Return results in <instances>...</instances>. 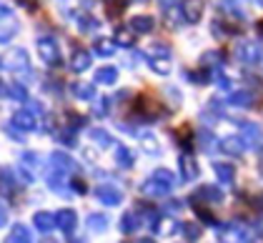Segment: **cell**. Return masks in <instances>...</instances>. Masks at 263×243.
<instances>
[{
  "label": "cell",
  "mask_w": 263,
  "mask_h": 243,
  "mask_svg": "<svg viewBox=\"0 0 263 243\" xmlns=\"http://www.w3.org/2000/svg\"><path fill=\"white\" fill-rule=\"evenodd\" d=\"M153 55H158V58H171V48H168L165 43H156V45H153Z\"/></svg>",
  "instance_id": "obj_19"
},
{
  "label": "cell",
  "mask_w": 263,
  "mask_h": 243,
  "mask_svg": "<svg viewBox=\"0 0 263 243\" xmlns=\"http://www.w3.org/2000/svg\"><path fill=\"white\" fill-rule=\"evenodd\" d=\"M223 148H226L228 153H231V151H238V141H233V138H228V141H226V145H223Z\"/></svg>",
  "instance_id": "obj_25"
},
{
  "label": "cell",
  "mask_w": 263,
  "mask_h": 243,
  "mask_svg": "<svg viewBox=\"0 0 263 243\" xmlns=\"http://www.w3.org/2000/svg\"><path fill=\"white\" fill-rule=\"evenodd\" d=\"M256 3H263V0H256Z\"/></svg>",
  "instance_id": "obj_31"
},
{
  "label": "cell",
  "mask_w": 263,
  "mask_h": 243,
  "mask_svg": "<svg viewBox=\"0 0 263 243\" xmlns=\"http://www.w3.org/2000/svg\"><path fill=\"white\" fill-rule=\"evenodd\" d=\"M258 33L263 35V21H258Z\"/></svg>",
  "instance_id": "obj_30"
},
{
  "label": "cell",
  "mask_w": 263,
  "mask_h": 243,
  "mask_svg": "<svg viewBox=\"0 0 263 243\" xmlns=\"http://www.w3.org/2000/svg\"><path fill=\"white\" fill-rule=\"evenodd\" d=\"M253 96H251V90H236V93H231V105H241V108H251L253 105Z\"/></svg>",
  "instance_id": "obj_16"
},
{
  "label": "cell",
  "mask_w": 263,
  "mask_h": 243,
  "mask_svg": "<svg viewBox=\"0 0 263 243\" xmlns=\"http://www.w3.org/2000/svg\"><path fill=\"white\" fill-rule=\"evenodd\" d=\"M101 196L105 201H118V193H110V191H101Z\"/></svg>",
  "instance_id": "obj_27"
},
{
  "label": "cell",
  "mask_w": 263,
  "mask_h": 243,
  "mask_svg": "<svg viewBox=\"0 0 263 243\" xmlns=\"http://www.w3.org/2000/svg\"><path fill=\"white\" fill-rule=\"evenodd\" d=\"M105 105H108V98H101V101H98V108H96V113H98V116L105 113Z\"/></svg>",
  "instance_id": "obj_26"
},
{
  "label": "cell",
  "mask_w": 263,
  "mask_h": 243,
  "mask_svg": "<svg viewBox=\"0 0 263 243\" xmlns=\"http://www.w3.org/2000/svg\"><path fill=\"white\" fill-rule=\"evenodd\" d=\"M70 93H73L76 98H83V101L96 98V88L88 85V83H73V85H70Z\"/></svg>",
  "instance_id": "obj_13"
},
{
  "label": "cell",
  "mask_w": 263,
  "mask_h": 243,
  "mask_svg": "<svg viewBox=\"0 0 263 243\" xmlns=\"http://www.w3.org/2000/svg\"><path fill=\"white\" fill-rule=\"evenodd\" d=\"M151 70L158 73V76H168L173 70L171 65V58H158V55H151Z\"/></svg>",
  "instance_id": "obj_15"
},
{
  "label": "cell",
  "mask_w": 263,
  "mask_h": 243,
  "mask_svg": "<svg viewBox=\"0 0 263 243\" xmlns=\"http://www.w3.org/2000/svg\"><path fill=\"white\" fill-rule=\"evenodd\" d=\"M35 48H38V55H41L48 65H53V68L61 65V50H58V43L53 41V38H48V35L38 38Z\"/></svg>",
  "instance_id": "obj_1"
},
{
  "label": "cell",
  "mask_w": 263,
  "mask_h": 243,
  "mask_svg": "<svg viewBox=\"0 0 263 243\" xmlns=\"http://www.w3.org/2000/svg\"><path fill=\"white\" fill-rule=\"evenodd\" d=\"M98 28H101V23L96 21L93 15H78V30L81 33H93Z\"/></svg>",
  "instance_id": "obj_18"
},
{
  "label": "cell",
  "mask_w": 263,
  "mask_h": 243,
  "mask_svg": "<svg viewBox=\"0 0 263 243\" xmlns=\"http://www.w3.org/2000/svg\"><path fill=\"white\" fill-rule=\"evenodd\" d=\"M93 136H96V138H98L101 143H110V138H108V136H105L103 130H93Z\"/></svg>",
  "instance_id": "obj_28"
},
{
  "label": "cell",
  "mask_w": 263,
  "mask_h": 243,
  "mask_svg": "<svg viewBox=\"0 0 263 243\" xmlns=\"http://www.w3.org/2000/svg\"><path fill=\"white\" fill-rule=\"evenodd\" d=\"M8 68H13V73H18L23 78H33V70L28 68V55H25V50H15V61H13V65H8Z\"/></svg>",
  "instance_id": "obj_8"
},
{
  "label": "cell",
  "mask_w": 263,
  "mask_h": 243,
  "mask_svg": "<svg viewBox=\"0 0 263 243\" xmlns=\"http://www.w3.org/2000/svg\"><path fill=\"white\" fill-rule=\"evenodd\" d=\"M216 173L221 176L223 181H228V178L233 176V168H231V165H226V163H218V165H216Z\"/></svg>",
  "instance_id": "obj_20"
},
{
  "label": "cell",
  "mask_w": 263,
  "mask_h": 243,
  "mask_svg": "<svg viewBox=\"0 0 263 243\" xmlns=\"http://www.w3.org/2000/svg\"><path fill=\"white\" fill-rule=\"evenodd\" d=\"M118 158H121L123 163H128V158H130V156H128V151H125V148H118Z\"/></svg>",
  "instance_id": "obj_29"
},
{
  "label": "cell",
  "mask_w": 263,
  "mask_h": 243,
  "mask_svg": "<svg viewBox=\"0 0 263 243\" xmlns=\"http://www.w3.org/2000/svg\"><path fill=\"white\" fill-rule=\"evenodd\" d=\"M105 3V10H108V18L113 21V18H121V13L125 10V5H128V0H103Z\"/></svg>",
  "instance_id": "obj_17"
},
{
  "label": "cell",
  "mask_w": 263,
  "mask_h": 243,
  "mask_svg": "<svg viewBox=\"0 0 263 243\" xmlns=\"http://www.w3.org/2000/svg\"><path fill=\"white\" fill-rule=\"evenodd\" d=\"M238 58L246 63H258L263 58V48L258 43H243L238 45Z\"/></svg>",
  "instance_id": "obj_5"
},
{
  "label": "cell",
  "mask_w": 263,
  "mask_h": 243,
  "mask_svg": "<svg viewBox=\"0 0 263 243\" xmlns=\"http://www.w3.org/2000/svg\"><path fill=\"white\" fill-rule=\"evenodd\" d=\"M76 223V216L70 213V211H65V213H61V226L65 228V231H70V226Z\"/></svg>",
  "instance_id": "obj_21"
},
{
  "label": "cell",
  "mask_w": 263,
  "mask_h": 243,
  "mask_svg": "<svg viewBox=\"0 0 263 243\" xmlns=\"http://www.w3.org/2000/svg\"><path fill=\"white\" fill-rule=\"evenodd\" d=\"M90 53L88 50H83V48H76L73 50V55H70V70L73 73H85L88 68H90Z\"/></svg>",
  "instance_id": "obj_4"
},
{
  "label": "cell",
  "mask_w": 263,
  "mask_h": 243,
  "mask_svg": "<svg viewBox=\"0 0 263 243\" xmlns=\"http://www.w3.org/2000/svg\"><path fill=\"white\" fill-rule=\"evenodd\" d=\"M35 223L41 226L43 231H48V228H50V223H53V218H50V216H45V213H41V216L35 218Z\"/></svg>",
  "instance_id": "obj_23"
},
{
  "label": "cell",
  "mask_w": 263,
  "mask_h": 243,
  "mask_svg": "<svg viewBox=\"0 0 263 243\" xmlns=\"http://www.w3.org/2000/svg\"><path fill=\"white\" fill-rule=\"evenodd\" d=\"M13 243H28V233H25V228H15V233H13Z\"/></svg>",
  "instance_id": "obj_22"
},
{
  "label": "cell",
  "mask_w": 263,
  "mask_h": 243,
  "mask_svg": "<svg viewBox=\"0 0 263 243\" xmlns=\"http://www.w3.org/2000/svg\"><path fill=\"white\" fill-rule=\"evenodd\" d=\"M201 65H203V68H208V70L221 68V65H223V53H221V50H208V53H203V55H201Z\"/></svg>",
  "instance_id": "obj_12"
},
{
  "label": "cell",
  "mask_w": 263,
  "mask_h": 243,
  "mask_svg": "<svg viewBox=\"0 0 263 243\" xmlns=\"http://www.w3.org/2000/svg\"><path fill=\"white\" fill-rule=\"evenodd\" d=\"M116 81H118V70L113 65H105V68L96 70V83L98 85H113Z\"/></svg>",
  "instance_id": "obj_10"
},
{
  "label": "cell",
  "mask_w": 263,
  "mask_h": 243,
  "mask_svg": "<svg viewBox=\"0 0 263 243\" xmlns=\"http://www.w3.org/2000/svg\"><path fill=\"white\" fill-rule=\"evenodd\" d=\"M136 113L143 116V118H156V116H161L158 103L151 101L148 96H138V98H136Z\"/></svg>",
  "instance_id": "obj_3"
},
{
  "label": "cell",
  "mask_w": 263,
  "mask_h": 243,
  "mask_svg": "<svg viewBox=\"0 0 263 243\" xmlns=\"http://www.w3.org/2000/svg\"><path fill=\"white\" fill-rule=\"evenodd\" d=\"M128 25H130V30H133V33H141V35H145V33H153L156 21H153V15H133Z\"/></svg>",
  "instance_id": "obj_7"
},
{
  "label": "cell",
  "mask_w": 263,
  "mask_h": 243,
  "mask_svg": "<svg viewBox=\"0 0 263 243\" xmlns=\"http://www.w3.org/2000/svg\"><path fill=\"white\" fill-rule=\"evenodd\" d=\"M183 168H185V176H188V178L196 176V168H193V163L188 161V158H183Z\"/></svg>",
  "instance_id": "obj_24"
},
{
  "label": "cell",
  "mask_w": 263,
  "mask_h": 243,
  "mask_svg": "<svg viewBox=\"0 0 263 243\" xmlns=\"http://www.w3.org/2000/svg\"><path fill=\"white\" fill-rule=\"evenodd\" d=\"M3 96L15 103H28V88L21 83H3Z\"/></svg>",
  "instance_id": "obj_6"
},
{
  "label": "cell",
  "mask_w": 263,
  "mask_h": 243,
  "mask_svg": "<svg viewBox=\"0 0 263 243\" xmlns=\"http://www.w3.org/2000/svg\"><path fill=\"white\" fill-rule=\"evenodd\" d=\"M203 0H181V15L185 23L196 25L203 18Z\"/></svg>",
  "instance_id": "obj_2"
},
{
  "label": "cell",
  "mask_w": 263,
  "mask_h": 243,
  "mask_svg": "<svg viewBox=\"0 0 263 243\" xmlns=\"http://www.w3.org/2000/svg\"><path fill=\"white\" fill-rule=\"evenodd\" d=\"M13 125H18V128H23V130H33L35 128V116L30 113V110H21V113H15L13 116Z\"/></svg>",
  "instance_id": "obj_11"
},
{
  "label": "cell",
  "mask_w": 263,
  "mask_h": 243,
  "mask_svg": "<svg viewBox=\"0 0 263 243\" xmlns=\"http://www.w3.org/2000/svg\"><path fill=\"white\" fill-rule=\"evenodd\" d=\"M113 41H116V45H123V48H133V45H136L133 30H130V28H125V25H118V28H116Z\"/></svg>",
  "instance_id": "obj_9"
},
{
  "label": "cell",
  "mask_w": 263,
  "mask_h": 243,
  "mask_svg": "<svg viewBox=\"0 0 263 243\" xmlns=\"http://www.w3.org/2000/svg\"><path fill=\"white\" fill-rule=\"evenodd\" d=\"M93 50L103 55V58H108V55H113V50H116V41L113 38H98V41L93 43Z\"/></svg>",
  "instance_id": "obj_14"
}]
</instances>
